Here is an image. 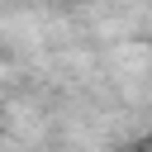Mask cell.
Wrapping results in <instances>:
<instances>
[]
</instances>
